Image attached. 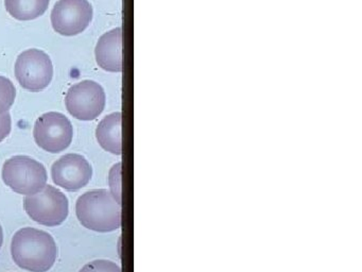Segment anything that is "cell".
<instances>
[{"mask_svg": "<svg viewBox=\"0 0 362 272\" xmlns=\"http://www.w3.org/2000/svg\"><path fill=\"white\" fill-rule=\"evenodd\" d=\"M94 16L88 0H59L52 12V25L57 33L75 36L86 31Z\"/></svg>", "mask_w": 362, "mask_h": 272, "instance_id": "obj_8", "label": "cell"}, {"mask_svg": "<svg viewBox=\"0 0 362 272\" xmlns=\"http://www.w3.org/2000/svg\"><path fill=\"white\" fill-rule=\"evenodd\" d=\"M122 112L112 113L97 125L96 137L103 150L122 155Z\"/></svg>", "mask_w": 362, "mask_h": 272, "instance_id": "obj_11", "label": "cell"}, {"mask_svg": "<svg viewBox=\"0 0 362 272\" xmlns=\"http://www.w3.org/2000/svg\"><path fill=\"white\" fill-rule=\"evenodd\" d=\"M16 98V89L10 79L0 76V114L7 113L13 106Z\"/></svg>", "mask_w": 362, "mask_h": 272, "instance_id": "obj_13", "label": "cell"}, {"mask_svg": "<svg viewBox=\"0 0 362 272\" xmlns=\"http://www.w3.org/2000/svg\"><path fill=\"white\" fill-rule=\"evenodd\" d=\"M14 263L30 272H47L58 256L54 237L47 232L35 227H24L14 234L11 242Z\"/></svg>", "mask_w": 362, "mask_h": 272, "instance_id": "obj_1", "label": "cell"}, {"mask_svg": "<svg viewBox=\"0 0 362 272\" xmlns=\"http://www.w3.org/2000/svg\"><path fill=\"white\" fill-rule=\"evenodd\" d=\"M12 120L9 112L0 114V142H4L11 133Z\"/></svg>", "mask_w": 362, "mask_h": 272, "instance_id": "obj_16", "label": "cell"}, {"mask_svg": "<svg viewBox=\"0 0 362 272\" xmlns=\"http://www.w3.org/2000/svg\"><path fill=\"white\" fill-rule=\"evenodd\" d=\"M24 208L28 216L39 225L58 227L69 217V199L60 189L46 185L41 193L25 196Z\"/></svg>", "mask_w": 362, "mask_h": 272, "instance_id": "obj_4", "label": "cell"}, {"mask_svg": "<svg viewBox=\"0 0 362 272\" xmlns=\"http://www.w3.org/2000/svg\"><path fill=\"white\" fill-rule=\"evenodd\" d=\"M99 67L105 72H122V29L115 28L100 36L95 48Z\"/></svg>", "mask_w": 362, "mask_h": 272, "instance_id": "obj_10", "label": "cell"}, {"mask_svg": "<svg viewBox=\"0 0 362 272\" xmlns=\"http://www.w3.org/2000/svg\"><path fill=\"white\" fill-rule=\"evenodd\" d=\"M110 187L112 195L114 196L118 203L122 204V163L116 164L109 176Z\"/></svg>", "mask_w": 362, "mask_h": 272, "instance_id": "obj_15", "label": "cell"}, {"mask_svg": "<svg viewBox=\"0 0 362 272\" xmlns=\"http://www.w3.org/2000/svg\"><path fill=\"white\" fill-rule=\"evenodd\" d=\"M79 272H122V268L109 259H96L86 264Z\"/></svg>", "mask_w": 362, "mask_h": 272, "instance_id": "obj_14", "label": "cell"}, {"mask_svg": "<svg viewBox=\"0 0 362 272\" xmlns=\"http://www.w3.org/2000/svg\"><path fill=\"white\" fill-rule=\"evenodd\" d=\"M76 214L84 227L99 233H109L122 227V204L107 189H95L80 196Z\"/></svg>", "mask_w": 362, "mask_h": 272, "instance_id": "obj_2", "label": "cell"}, {"mask_svg": "<svg viewBox=\"0 0 362 272\" xmlns=\"http://www.w3.org/2000/svg\"><path fill=\"white\" fill-rule=\"evenodd\" d=\"M16 78L23 89L37 93L44 91L54 78V64L40 49L23 51L16 62Z\"/></svg>", "mask_w": 362, "mask_h": 272, "instance_id": "obj_5", "label": "cell"}, {"mask_svg": "<svg viewBox=\"0 0 362 272\" xmlns=\"http://www.w3.org/2000/svg\"><path fill=\"white\" fill-rule=\"evenodd\" d=\"M73 125L62 113H45L35 121L33 137L37 146L47 152L66 150L73 142Z\"/></svg>", "mask_w": 362, "mask_h": 272, "instance_id": "obj_6", "label": "cell"}, {"mask_svg": "<svg viewBox=\"0 0 362 272\" xmlns=\"http://www.w3.org/2000/svg\"><path fill=\"white\" fill-rule=\"evenodd\" d=\"M4 244V231H3V227H1V225H0V249H1V246H3Z\"/></svg>", "mask_w": 362, "mask_h": 272, "instance_id": "obj_17", "label": "cell"}, {"mask_svg": "<svg viewBox=\"0 0 362 272\" xmlns=\"http://www.w3.org/2000/svg\"><path fill=\"white\" fill-rule=\"evenodd\" d=\"M54 184L67 191H78L86 187L93 178L90 162L78 153H69L54 162L52 167Z\"/></svg>", "mask_w": 362, "mask_h": 272, "instance_id": "obj_9", "label": "cell"}, {"mask_svg": "<svg viewBox=\"0 0 362 272\" xmlns=\"http://www.w3.org/2000/svg\"><path fill=\"white\" fill-rule=\"evenodd\" d=\"M50 0H5L7 12L18 21H33L47 11Z\"/></svg>", "mask_w": 362, "mask_h": 272, "instance_id": "obj_12", "label": "cell"}, {"mask_svg": "<svg viewBox=\"0 0 362 272\" xmlns=\"http://www.w3.org/2000/svg\"><path fill=\"white\" fill-rule=\"evenodd\" d=\"M3 180L14 193L23 196L37 195L47 185V170L37 159L18 155L4 164Z\"/></svg>", "mask_w": 362, "mask_h": 272, "instance_id": "obj_3", "label": "cell"}, {"mask_svg": "<svg viewBox=\"0 0 362 272\" xmlns=\"http://www.w3.org/2000/svg\"><path fill=\"white\" fill-rule=\"evenodd\" d=\"M105 93L99 83L84 80L73 85L65 95V106L71 116L82 121L95 120L105 108Z\"/></svg>", "mask_w": 362, "mask_h": 272, "instance_id": "obj_7", "label": "cell"}]
</instances>
